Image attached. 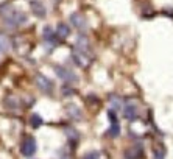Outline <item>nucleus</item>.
<instances>
[{
	"mask_svg": "<svg viewBox=\"0 0 173 159\" xmlns=\"http://www.w3.org/2000/svg\"><path fill=\"white\" fill-rule=\"evenodd\" d=\"M34 81H36L37 87L41 89L42 92H51V89H53V81H51L50 78H47L45 75L37 73L36 78H34Z\"/></svg>",
	"mask_w": 173,
	"mask_h": 159,
	"instance_id": "f257e3e1",
	"label": "nucleus"
},
{
	"mask_svg": "<svg viewBox=\"0 0 173 159\" xmlns=\"http://www.w3.org/2000/svg\"><path fill=\"white\" fill-rule=\"evenodd\" d=\"M36 153V140L33 137H26L22 143V154L25 157H30Z\"/></svg>",
	"mask_w": 173,
	"mask_h": 159,
	"instance_id": "f03ea898",
	"label": "nucleus"
},
{
	"mask_svg": "<svg viewBox=\"0 0 173 159\" xmlns=\"http://www.w3.org/2000/svg\"><path fill=\"white\" fill-rule=\"evenodd\" d=\"M70 22L73 23V26H75V28H78V30H86L87 28V22H86L84 16L79 14V12H73V14L70 16Z\"/></svg>",
	"mask_w": 173,
	"mask_h": 159,
	"instance_id": "7ed1b4c3",
	"label": "nucleus"
},
{
	"mask_svg": "<svg viewBox=\"0 0 173 159\" xmlns=\"http://www.w3.org/2000/svg\"><path fill=\"white\" fill-rule=\"evenodd\" d=\"M55 72L58 73L59 78L64 80V81H76V76H75L70 70H67L65 67H59V65H56V67H55Z\"/></svg>",
	"mask_w": 173,
	"mask_h": 159,
	"instance_id": "20e7f679",
	"label": "nucleus"
},
{
	"mask_svg": "<svg viewBox=\"0 0 173 159\" xmlns=\"http://www.w3.org/2000/svg\"><path fill=\"white\" fill-rule=\"evenodd\" d=\"M123 115H125L126 120H134L137 117V106L132 104V103H128L123 109Z\"/></svg>",
	"mask_w": 173,
	"mask_h": 159,
	"instance_id": "39448f33",
	"label": "nucleus"
},
{
	"mask_svg": "<svg viewBox=\"0 0 173 159\" xmlns=\"http://www.w3.org/2000/svg\"><path fill=\"white\" fill-rule=\"evenodd\" d=\"M31 6H33V12L37 16V17H44L45 16V8L42 6V3L41 2H31Z\"/></svg>",
	"mask_w": 173,
	"mask_h": 159,
	"instance_id": "423d86ee",
	"label": "nucleus"
},
{
	"mask_svg": "<svg viewBox=\"0 0 173 159\" xmlns=\"http://www.w3.org/2000/svg\"><path fill=\"white\" fill-rule=\"evenodd\" d=\"M9 45H11V42H9L8 36L6 34H0V50H2V51H8Z\"/></svg>",
	"mask_w": 173,
	"mask_h": 159,
	"instance_id": "0eeeda50",
	"label": "nucleus"
},
{
	"mask_svg": "<svg viewBox=\"0 0 173 159\" xmlns=\"http://www.w3.org/2000/svg\"><path fill=\"white\" fill-rule=\"evenodd\" d=\"M70 34V28L65 23H59L58 25V36H61V37H67Z\"/></svg>",
	"mask_w": 173,
	"mask_h": 159,
	"instance_id": "6e6552de",
	"label": "nucleus"
},
{
	"mask_svg": "<svg viewBox=\"0 0 173 159\" xmlns=\"http://www.w3.org/2000/svg\"><path fill=\"white\" fill-rule=\"evenodd\" d=\"M30 123H31L33 128L41 126V125H42V117H41V115H37V114H33V115L30 117Z\"/></svg>",
	"mask_w": 173,
	"mask_h": 159,
	"instance_id": "1a4fd4ad",
	"label": "nucleus"
},
{
	"mask_svg": "<svg viewBox=\"0 0 173 159\" xmlns=\"http://www.w3.org/2000/svg\"><path fill=\"white\" fill-rule=\"evenodd\" d=\"M44 39L45 41H53V39H55V34H53V30L50 26H45L44 28Z\"/></svg>",
	"mask_w": 173,
	"mask_h": 159,
	"instance_id": "9d476101",
	"label": "nucleus"
},
{
	"mask_svg": "<svg viewBox=\"0 0 173 159\" xmlns=\"http://www.w3.org/2000/svg\"><path fill=\"white\" fill-rule=\"evenodd\" d=\"M109 134H111L112 137H117L118 134H120V126H118V123H112V125H111Z\"/></svg>",
	"mask_w": 173,
	"mask_h": 159,
	"instance_id": "9b49d317",
	"label": "nucleus"
},
{
	"mask_svg": "<svg viewBox=\"0 0 173 159\" xmlns=\"http://www.w3.org/2000/svg\"><path fill=\"white\" fill-rule=\"evenodd\" d=\"M83 159H100V153H98V151H90V153H87Z\"/></svg>",
	"mask_w": 173,
	"mask_h": 159,
	"instance_id": "f8f14e48",
	"label": "nucleus"
}]
</instances>
